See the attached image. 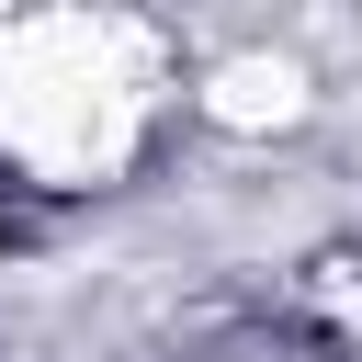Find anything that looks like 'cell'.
Returning <instances> with one entry per match:
<instances>
[{
	"label": "cell",
	"instance_id": "obj_2",
	"mask_svg": "<svg viewBox=\"0 0 362 362\" xmlns=\"http://www.w3.org/2000/svg\"><path fill=\"white\" fill-rule=\"evenodd\" d=\"M204 113H215V124H238V136L294 124V113H305V68H294V57H226V68L204 79Z\"/></svg>",
	"mask_w": 362,
	"mask_h": 362
},
{
	"label": "cell",
	"instance_id": "obj_1",
	"mask_svg": "<svg viewBox=\"0 0 362 362\" xmlns=\"http://www.w3.org/2000/svg\"><path fill=\"white\" fill-rule=\"evenodd\" d=\"M0 136L57 181L113 170L136 136V34L79 11L0 23Z\"/></svg>",
	"mask_w": 362,
	"mask_h": 362
}]
</instances>
